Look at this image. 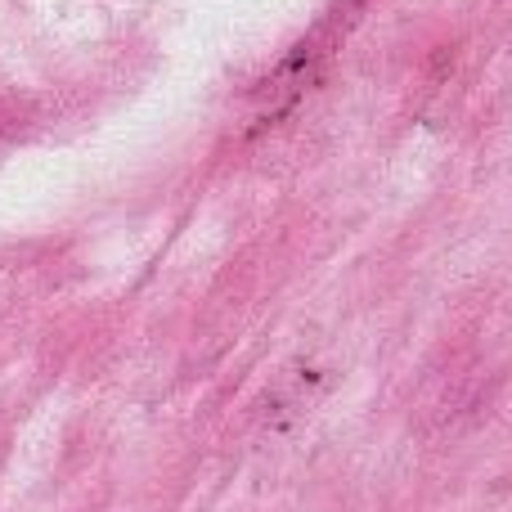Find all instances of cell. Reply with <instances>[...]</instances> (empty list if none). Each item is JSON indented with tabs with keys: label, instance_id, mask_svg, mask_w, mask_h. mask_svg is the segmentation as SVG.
Returning a JSON list of instances; mask_svg holds the SVG:
<instances>
[]
</instances>
